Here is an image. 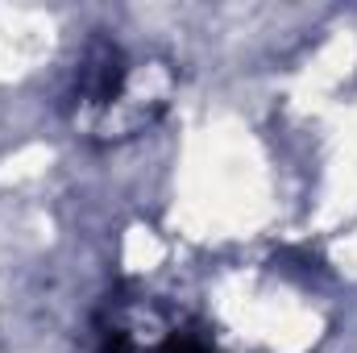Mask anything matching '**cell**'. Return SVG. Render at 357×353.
<instances>
[{"label":"cell","mask_w":357,"mask_h":353,"mask_svg":"<svg viewBox=\"0 0 357 353\" xmlns=\"http://www.w3.org/2000/svg\"><path fill=\"white\" fill-rule=\"evenodd\" d=\"M158 353H216V350H208V345H204V341H195V337H171Z\"/></svg>","instance_id":"7a4b0ae2"},{"label":"cell","mask_w":357,"mask_h":353,"mask_svg":"<svg viewBox=\"0 0 357 353\" xmlns=\"http://www.w3.org/2000/svg\"><path fill=\"white\" fill-rule=\"evenodd\" d=\"M100 353H137V350H133V341H129L125 329H104V345H100Z\"/></svg>","instance_id":"6da1fadb"}]
</instances>
